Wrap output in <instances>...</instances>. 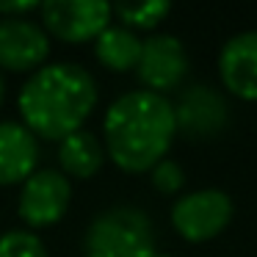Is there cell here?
<instances>
[{"label": "cell", "instance_id": "6da1fadb", "mask_svg": "<svg viewBox=\"0 0 257 257\" xmlns=\"http://www.w3.org/2000/svg\"><path fill=\"white\" fill-rule=\"evenodd\" d=\"M177 136L174 105L152 91H127L108 105L102 116L105 155L122 172L141 174L166 158Z\"/></svg>", "mask_w": 257, "mask_h": 257}, {"label": "cell", "instance_id": "7a4b0ae2", "mask_svg": "<svg viewBox=\"0 0 257 257\" xmlns=\"http://www.w3.org/2000/svg\"><path fill=\"white\" fill-rule=\"evenodd\" d=\"M97 80L80 64H45L20 91L23 124L45 141H64L86 127L97 108Z\"/></svg>", "mask_w": 257, "mask_h": 257}, {"label": "cell", "instance_id": "3957f363", "mask_svg": "<svg viewBox=\"0 0 257 257\" xmlns=\"http://www.w3.org/2000/svg\"><path fill=\"white\" fill-rule=\"evenodd\" d=\"M86 257H155V229L144 210L116 205L94 216L83 238Z\"/></svg>", "mask_w": 257, "mask_h": 257}, {"label": "cell", "instance_id": "277c9868", "mask_svg": "<svg viewBox=\"0 0 257 257\" xmlns=\"http://www.w3.org/2000/svg\"><path fill=\"white\" fill-rule=\"evenodd\" d=\"M235 205L229 194L218 188H202L183 194L172 205V227L188 243H207L229 227Z\"/></svg>", "mask_w": 257, "mask_h": 257}, {"label": "cell", "instance_id": "5b68a950", "mask_svg": "<svg viewBox=\"0 0 257 257\" xmlns=\"http://www.w3.org/2000/svg\"><path fill=\"white\" fill-rule=\"evenodd\" d=\"M111 6L102 0H47L39 6V25L47 36L83 45L94 42L111 25Z\"/></svg>", "mask_w": 257, "mask_h": 257}, {"label": "cell", "instance_id": "8992f818", "mask_svg": "<svg viewBox=\"0 0 257 257\" xmlns=\"http://www.w3.org/2000/svg\"><path fill=\"white\" fill-rule=\"evenodd\" d=\"M72 199V185L58 169H36L20 188L17 213L31 229L53 227L64 218Z\"/></svg>", "mask_w": 257, "mask_h": 257}, {"label": "cell", "instance_id": "52a82bcc", "mask_svg": "<svg viewBox=\"0 0 257 257\" xmlns=\"http://www.w3.org/2000/svg\"><path fill=\"white\" fill-rule=\"evenodd\" d=\"M144 91L166 97L174 91L188 75V53L183 42L172 34H155L141 42V56L136 64Z\"/></svg>", "mask_w": 257, "mask_h": 257}, {"label": "cell", "instance_id": "ba28073f", "mask_svg": "<svg viewBox=\"0 0 257 257\" xmlns=\"http://www.w3.org/2000/svg\"><path fill=\"white\" fill-rule=\"evenodd\" d=\"M50 56V36L31 17H0V69L36 72Z\"/></svg>", "mask_w": 257, "mask_h": 257}, {"label": "cell", "instance_id": "9c48e42d", "mask_svg": "<svg viewBox=\"0 0 257 257\" xmlns=\"http://www.w3.org/2000/svg\"><path fill=\"white\" fill-rule=\"evenodd\" d=\"M229 105L213 86H191L174 105L177 133L185 139H213L227 127Z\"/></svg>", "mask_w": 257, "mask_h": 257}, {"label": "cell", "instance_id": "30bf717a", "mask_svg": "<svg viewBox=\"0 0 257 257\" xmlns=\"http://www.w3.org/2000/svg\"><path fill=\"white\" fill-rule=\"evenodd\" d=\"M218 78L232 97L257 102V31H240L218 53Z\"/></svg>", "mask_w": 257, "mask_h": 257}, {"label": "cell", "instance_id": "8fae6325", "mask_svg": "<svg viewBox=\"0 0 257 257\" xmlns=\"http://www.w3.org/2000/svg\"><path fill=\"white\" fill-rule=\"evenodd\" d=\"M39 163V139L23 122H0V185H23Z\"/></svg>", "mask_w": 257, "mask_h": 257}, {"label": "cell", "instance_id": "7c38bea8", "mask_svg": "<svg viewBox=\"0 0 257 257\" xmlns=\"http://www.w3.org/2000/svg\"><path fill=\"white\" fill-rule=\"evenodd\" d=\"M105 147L91 130H78V133L67 136L58 141V172L64 177L75 180H91L105 163Z\"/></svg>", "mask_w": 257, "mask_h": 257}, {"label": "cell", "instance_id": "4fadbf2b", "mask_svg": "<svg viewBox=\"0 0 257 257\" xmlns=\"http://www.w3.org/2000/svg\"><path fill=\"white\" fill-rule=\"evenodd\" d=\"M94 56L111 72H130L139 64L141 39L124 25H108L94 39Z\"/></svg>", "mask_w": 257, "mask_h": 257}, {"label": "cell", "instance_id": "5bb4252c", "mask_svg": "<svg viewBox=\"0 0 257 257\" xmlns=\"http://www.w3.org/2000/svg\"><path fill=\"white\" fill-rule=\"evenodd\" d=\"M111 12L122 20L124 28L130 31H152L155 25H161L169 17L172 6L166 0H150V3H116L111 6Z\"/></svg>", "mask_w": 257, "mask_h": 257}, {"label": "cell", "instance_id": "9a60e30c", "mask_svg": "<svg viewBox=\"0 0 257 257\" xmlns=\"http://www.w3.org/2000/svg\"><path fill=\"white\" fill-rule=\"evenodd\" d=\"M0 257H50L39 235L31 229H9L0 235Z\"/></svg>", "mask_w": 257, "mask_h": 257}, {"label": "cell", "instance_id": "2e32d148", "mask_svg": "<svg viewBox=\"0 0 257 257\" xmlns=\"http://www.w3.org/2000/svg\"><path fill=\"white\" fill-rule=\"evenodd\" d=\"M150 183H152V188H155V191L172 196V194H177V191L185 185V172H183L180 163L163 158L161 163H155V166L150 169Z\"/></svg>", "mask_w": 257, "mask_h": 257}, {"label": "cell", "instance_id": "e0dca14e", "mask_svg": "<svg viewBox=\"0 0 257 257\" xmlns=\"http://www.w3.org/2000/svg\"><path fill=\"white\" fill-rule=\"evenodd\" d=\"M42 3L25 0V3H0V17H28V14L39 12Z\"/></svg>", "mask_w": 257, "mask_h": 257}, {"label": "cell", "instance_id": "ac0fdd59", "mask_svg": "<svg viewBox=\"0 0 257 257\" xmlns=\"http://www.w3.org/2000/svg\"><path fill=\"white\" fill-rule=\"evenodd\" d=\"M3 97H6V83H3V75H0V105H3Z\"/></svg>", "mask_w": 257, "mask_h": 257}, {"label": "cell", "instance_id": "d6986e66", "mask_svg": "<svg viewBox=\"0 0 257 257\" xmlns=\"http://www.w3.org/2000/svg\"><path fill=\"white\" fill-rule=\"evenodd\" d=\"M155 257H172V254H155Z\"/></svg>", "mask_w": 257, "mask_h": 257}]
</instances>
